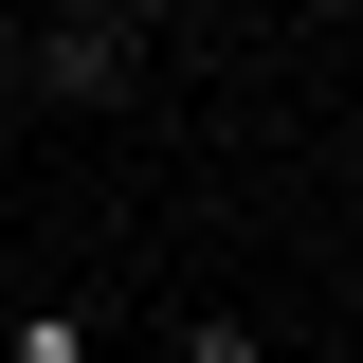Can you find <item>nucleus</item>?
I'll return each mask as SVG.
<instances>
[{
  "instance_id": "obj_1",
  "label": "nucleus",
  "mask_w": 363,
  "mask_h": 363,
  "mask_svg": "<svg viewBox=\"0 0 363 363\" xmlns=\"http://www.w3.org/2000/svg\"><path fill=\"white\" fill-rule=\"evenodd\" d=\"M0 363H91V327H73V309H18V345H0Z\"/></svg>"
},
{
  "instance_id": "obj_2",
  "label": "nucleus",
  "mask_w": 363,
  "mask_h": 363,
  "mask_svg": "<svg viewBox=\"0 0 363 363\" xmlns=\"http://www.w3.org/2000/svg\"><path fill=\"white\" fill-rule=\"evenodd\" d=\"M182 363H255V327H182Z\"/></svg>"
}]
</instances>
